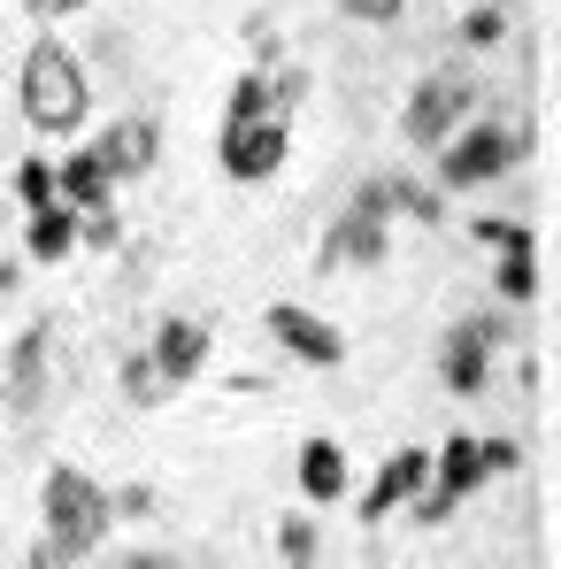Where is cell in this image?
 <instances>
[{
	"label": "cell",
	"instance_id": "1",
	"mask_svg": "<svg viewBox=\"0 0 561 569\" xmlns=\"http://www.w3.org/2000/svg\"><path fill=\"white\" fill-rule=\"evenodd\" d=\"M39 516H47V539L31 547V569H78L93 562L116 531V508H108V485L86 477L78 462H54L39 485Z\"/></svg>",
	"mask_w": 561,
	"mask_h": 569
},
{
	"label": "cell",
	"instance_id": "2",
	"mask_svg": "<svg viewBox=\"0 0 561 569\" xmlns=\"http://www.w3.org/2000/svg\"><path fill=\"white\" fill-rule=\"evenodd\" d=\"M16 100H23V123L39 139H78L86 116H93V78L78 62V47H62L54 31L23 47V70H16Z\"/></svg>",
	"mask_w": 561,
	"mask_h": 569
},
{
	"label": "cell",
	"instance_id": "3",
	"mask_svg": "<svg viewBox=\"0 0 561 569\" xmlns=\"http://www.w3.org/2000/svg\"><path fill=\"white\" fill-rule=\"evenodd\" d=\"M523 147H531V131H508L500 116H462L431 154H439V192H477V186H500L515 162H523Z\"/></svg>",
	"mask_w": 561,
	"mask_h": 569
},
{
	"label": "cell",
	"instance_id": "4",
	"mask_svg": "<svg viewBox=\"0 0 561 569\" xmlns=\"http://www.w3.org/2000/svg\"><path fill=\"white\" fill-rule=\"evenodd\" d=\"M392 254V186L384 178H362L354 200L339 208V223L323 231V247H315V270L331 278V270H377Z\"/></svg>",
	"mask_w": 561,
	"mask_h": 569
},
{
	"label": "cell",
	"instance_id": "5",
	"mask_svg": "<svg viewBox=\"0 0 561 569\" xmlns=\"http://www.w3.org/2000/svg\"><path fill=\"white\" fill-rule=\"evenodd\" d=\"M284 154H292L284 116H223V131H216V162L231 186H270L284 170Z\"/></svg>",
	"mask_w": 561,
	"mask_h": 569
},
{
	"label": "cell",
	"instance_id": "6",
	"mask_svg": "<svg viewBox=\"0 0 561 569\" xmlns=\"http://www.w3.org/2000/svg\"><path fill=\"white\" fill-rule=\"evenodd\" d=\"M469 108H477V78H469V62H447V70H431V78L408 93V108H400V139H408L415 154H431Z\"/></svg>",
	"mask_w": 561,
	"mask_h": 569
},
{
	"label": "cell",
	"instance_id": "7",
	"mask_svg": "<svg viewBox=\"0 0 561 569\" xmlns=\"http://www.w3.org/2000/svg\"><path fill=\"white\" fill-rule=\"evenodd\" d=\"M508 347V308H484V316H469L454 323L447 339H439V378L454 400H477V392H492V355Z\"/></svg>",
	"mask_w": 561,
	"mask_h": 569
},
{
	"label": "cell",
	"instance_id": "8",
	"mask_svg": "<svg viewBox=\"0 0 561 569\" xmlns=\"http://www.w3.org/2000/svg\"><path fill=\"white\" fill-rule=\"evenodd\" d=\"M270 339L284 347V362H300V370H339L347 362V331L339 323H323L315 308H300V300H270Z\"/></svg>",
	"mask_w": 561,
	"mask_h": 569
},
{
	"label": "cell",
	"instance_id": "9",
	"mask_svg": "<svg viewBox=\"0 0 561 569\" xmlns=\"http://www.w3.org/2000/svg\"><path fill=\"white\" fill-rule=\"evenodd\" d=\"M54 323L39 316V323H23L16 331V347H8V370H0V408H16V416H39L47 408V385H54Z\"/></svg>",
	"mask_w": 561,
	"mask_h": 569
},
{
	"label": "cell",
	"instance_id": "10",
	"mask_svg": "<svg viewBox=\"0 0 561 569\" xmlns=\"http://www.w3.org/2000/svg\"><path fill=\"white\" fill-rule=\"evenodd\" d=\"M100 147V162H108V178L116 186H131V178H154V162H162V116H116L108 131L93 139Z\"/></svg>",
	"mask_w": 561,
	"mask_h": 569
},
{
	"label": "cell",
	"instance_id": "11",
	"mask_svg": "<svg viewBox=\"0 0 561 569\" xmlns=\"http://www.w3.org/2000/svg\"><path fill=\"white\" fill-rule=\"evenodd\" d=\"M147 355L162 362V378H170V385H192L200 370H208V355H216V331H208L200 316H162L154 339H147Z\"/></svg>",
	"mask_w": 561,
	"mask_h": 569
},
{
	"label": "cell",
	"instance_id": "12",
	"mask_svg": "<svg viewBox=\"0 0 561 569\" xmlns=\"http://www.w3.org/2000/svg\"><path fill=\"white\" fill-rule=\"evenodd\" d=\"M423 477H431V447H400V455H392V462L370 477V492L354 500V516H362V523L377 531L384 516H400V508L415 500V485H423Z\"/></svg>",
	"mask_w": 561,
	"mask_h": 569
},
{
	"label": "cell",
	"instance_id": "13",
	"mask_svg": "<svg viewBox=\"0 0 561 569\" xmlns=\"http://www.w3.org/2000/svg\"><path fill=\"white\" fill-rule=\"evenodd\" d=\"M292 485H300V500H308V508H339V500L354 492V462H347V447H339V439H308Z\"/></svg>",
	"mask_w": 561,
	"mask_h": 569
},
{
	"label": "cell",
	"instance_id": "14",
	"mask_svg": "<svg viewBox=\"0 0 561 569\" xmlns=\"http://www.w3.org/2000/svg\"><path fill=\"white\" fill-rule=\"evenodd\" d=\"M54 200H62V208H78V216L116 200V178H108V162H100L93 139H70V154L54 162Z\"/></svg>",
	"mask_w": 561,
	"mask_h": 569
},
{
	"label": "cell",
	"instance_id": "15",
	"mask_svg": "<svg viewBox=\"0 0 561 569\" xmlns=\"http://www.w3.org/2000/svg\"><path fill=\"white\" fill-rule=\"evenodd\" d=\"M70 254H78V208H62V200L31 208V223H23V262L54 270V262H70Z\"/></svg>",
	"mask_w": 561,
	"mask_h": 569
},
{
	"label": "cell",
	"instance_id": "16",
	"mask_svg": "<svg viewBox=\"0 0 561 569\" xmlns=\"http://www.w3.org/2000/svg\"><path fill=\"white\" fill-rule=\"evenodd\" d=\"M423 485H439L454 508H462L469 492H484L492 477H484V455H477V431H454V439H447V455H431V477H423Z\"/></svg>",
	"mask_w": 561,
	"mask_h": 569
},
{
	"label": "cell",
	"instance_id": "17",
	"mask_svg": "<svg viewBox=\"0 0 561 569\" xmlns=\"http://www.w3.org/2000/svg\"><path fill=\"white\" fill-rule=\"evenodd\" d=\"M116 385H123V400H139V408H162V400L178 392V385L162 378V362H154L147 347H131V355H123V370H116Z\"/></svg>",
	"mask_w": 561,
	"mask_h": 569
},
{
	"label": "cell",
	"instance_id": "18",
	"mask_svg": "<svg viewBox=\"0 0 561 569\" xmlns=\"http://www.w3.org/2000/svg\"><path fill=\"white\" fill-rule=\"evenodd\" d=\"M278 562H292V569L323 562V523L315 516H284L278 523Z\"/></svg>",
	"mask_w": 561,
	"mask_h": 569
},
{
	"label": "cell",
	"instance_id": "19",
	"mask_svg": "<svg viewBox=\"0 0 561 569\" xmlns=\"http://www.w3.org/2000/svg\"><path fill=\"white\" fill-rule=\"evenodd\" d=\"M492 292H500L508 308L539 300V254H500V270H492Z\"/></svg>",
	"mask_w": 561,
	"mask_h": 569
},
{
	"label": "cell",
	"instance_id": "20",
	"mask_svg": "<svg viewBox=\"0 0 561 569\" xmlns=\"http://www.w3.org/2000/svg\"><path fill=\"white\" fill-rule=\"evenodd\" d=\"M384 186H392V216H415V223L447 216V192L439 186H415V178H384Z\"/></svg>",
	"mask_w": 561,
	"mask_h": 569
},
{
	"label": "cell",
	"instance_id": "21",
	"mask_svg": "<svg viewBox=\"0 0 561 569\" xmlns=\"http://www.w3.org/2000/svg\"><path fill=\"white\" fill-rule=\"evenodd\" d=\"M477 239L492 254H539V231L531 223H508V216H477Z\"/></svg>",
	"mask_w": 561,
	"mask_h": 569
},
{
	"label": "cell",
	"instance_id": "22",
	"mask_svg": "<svg viewBox=\"0 0 561 569\" xmlns=\"http://www.w3.org/2000/svg\"><path fill=\"white\" fill-rule=\"evenodd\" d=\"M16 200H23V216L54 200V162H47V154H23V162H16Z\"/></svg>",
	"mask_w": 561,
	"mask_h": 569
},
{
	"label": "cell",
	"instance_id": "23",
	"mask_svg": "<svg viewBox=\"0 0 561 569\" xmlns=\"http://www.w3.org/2000/svg\"><path fill=\"white\" fill-rule=\"evenodd\" d=\"M500 39H508V8L484 0V8H469V16H462V47H500Z\"/></svg>",
	"mask_w": 561,
	"mask_h": 569
},
{
	"label": "cell",
	"instance_id": "24",
	"mask_svg": "<svg viewBox=\"0 0 561 569\" xmlns=\"http://www.w3.org/2000/svg\"><path fill=\"white\" fill-rule=\"evenodd\" d=\"M477 455H484V477H515L523 470V447H515V439H477Z\"/></svg>",
	"mask_w": 561,
	"mask_h": 569
},
{
	"label": "cell",
	"instance_id": "25",
	"mask_svg": "<svg viewBox=\"0 0 561 569\" xmlns=\"http://www.w3.org/2000/svg\"><path fill=\"white\" fill-rule=\"evenodd\" d=\"M400 8H408V0H339V16H347V23H392Z\"/></svg>",
	"mask_w": 561,
	"mask_h": 569
},
{
	"label": "cell",
	"instance_id": "26",
	"mask_svg": "<svg viewBox=\"0 0 561 569\" xmlns=\"http://www.w3.org/2000/svg\"><path fill=\"white\" fill-rule=\"evenodd\" d=\"M108 508H116V516H131V523H139V516H154V508H162V500H154V492H147V485H123V492H108Z\"/></svg>",
	"mask_w": 561,
	"mask_h": 569
},
{
	"label": "cell",
	"instance_id": "27",
	"mask_svg": "<svg viewBox=\"0 0 561 569\" xmlns=\"http://www.w3.org/2000/svg\"><path fill=\"white\" fill-rule=\"evenodd\" d=\"M78 8H93V0H23L31 23H62V16H78Z\"/></svg>",
	"mask_w": 561,
	"mask_h": 569
}]
</instances>
